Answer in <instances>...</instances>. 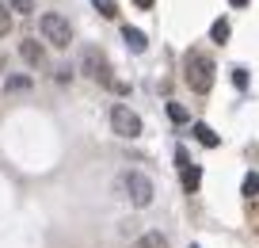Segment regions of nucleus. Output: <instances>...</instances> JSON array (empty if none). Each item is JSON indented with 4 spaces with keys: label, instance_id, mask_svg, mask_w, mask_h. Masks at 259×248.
<instances>
[{
    "label": "nucleus",
    "instance_id": "6",
    "mask_svg": "<svg viewBox=\"0 0 259 248\" xmlns=\"http://www.w3.org/2000/svg\"><path fill=\"white\" fill-rule=\"evenodd\" d=\"M176 164H179V180H183V191H187V195H194V191H198V184H202V168H198V164L187 157L183 145L176 149Z\"/></svg>",
    "mask_w": 259,
    "mask_h": 248
},
{
    "label": "nucleus",
    "instance_id": "13",
    "mask_svg": "<svg viewBox=\"0 0 259 248\" xmlns=\"http://www.w3.org/2000/svg\"><path fill=\"white\" fill-rule=\"evenodd\" d=\"M92 4H96V12H99L103 19H114V16H118V4H114V0H92Z\"/></svg>",
    "mask_w": 259,
    "mask_h": 248
},
{
    "label": "nucleus",
    "instance_id": "11",
    "mask_svg": "<svg viewBox=\"0 0 259 248\" xmlns=\"http://www.w3.org/2000/svg\"><path fill=\"white\" fill-rule=\"evenodd\" d=\"M240 191H244V199H255V195H259V176H255V172H248V176H244Z\"/></svg>",
    "mask_w": 259,
    "mask_h": 248
},
{
    "label": "nucleus",
    "instance_id": "8",
    "mask_svg": "<svg viewBox=\"0 0 259 248\" xmlns=\"http://www.w3.org/2000/svg\"><path fill=\"white\" fill-rule=\"evenodd\" d=\"M122 42H126V46L134 50V54H145V46H149V42H145V34H141L138 27H130V23L122 27Z\"/></svg>",
    "mask_w": 259,
    "mask_h": 248
},
{
    "label": "nucleus",
    "instance_id": "21",
    "mask_svg": "<svg viewBox=\"0 0 259 248\" xmlns=\"http://www.w3.org/2000/svg\"><path fill=\"white\" fill-rule=\"evenodd\" d=\"M191 248H198V244H191Z\"/></svg>",
    "mask_w": 259,
    "mask_h": 248
},
{
    "label": "nucleus",
    "instance_id": "9",
    "mask_svg": "<svg viewBox=\"0 0 259 248\" xmlns=\"http://www.w3.org/2000/svg\"><path fill=\"white\" fill-rule=\"evenodd\" d=\"M134 248H168V237H164L160 229H149V233H141V237L134 240Z\"/></svg>",
    "mask_w": 259,
    "mask_h": 248
},
{
    "label": "nucleus",
    "instance_id": "17",
    "mask_svg": "<svg viewBox=\"0 0 259 248\" xmlns=\"http://www.w3.org/2000/svg\"><path fill=\"white\" fill-rule=\"evenodd\" d=\"M27 88H31L27 77H8V92H27Z\"/></svg>",
    "mask_w": 259,
    "mask_h": 248
},
{
    "label": "nucleus",
    "instance_id": "12",
    "mask_svg": "<svg viewBox=\"0 0 259 248\" xmlns=\"http://www.w3.org/2000/svg\"><path fill=\"white\" fill-rule=\"evenodd\" d=\"M8 4V12H16V16H31L34 12V0H4Z\"/></svg>",
    "mask_w": 259,
    "mask_h": 248
},
{
    "label": "nucleus",
    "instance_id": "2",
    "mask_svg": "<svg viewBox=\"0 0 259 248\" xmlns=\"http://www.w3.org/2000/svg\"><path fill=\"white\" fill-rule=\"evenodd\" d=\"M118 191H122V199H130L134 206H149V202H153V195H156V187H153V180H149L145 172L126 168V172L118 176Z\"/></svg>",
    "mask_w": 259,
    "mask_h": 248
},
{
    "label": "nucleus",
    "instance_id": "19",
    "mask_svg": "<svg viewBox=\"0 0 259 248\" xmlns=\"http://www.w3.org/2000/svg\"><path fill=\"white\" fill-rule=\"evenodd\" d=\"M134 4H138V8H153V0H134Z\"/></svg>",
    "mask_w": 259,
    "mask_h": 248
},
{
    "label": "nucleus",
    "instance_id": "18",
    "mask_svg": "<svg viewBox=\"0 0 259 248\" xmlns=\"http://www.w3.org/2000/svg\"><path fill=\"white\" fill-rule=\"evenodd\" d=\"M233 84L236 88H248V69H233Z\"/></svg>",
    "mask_w": 259,
    "mask_h": 248
},
{
    "label": "nucleus",
    "instance_id": "10",
    "mask_svg": "<svg viewBox=\"0 0 259 248\" xmlns=\"http://www.w3.org/2000/svg\"><path fill=\"white\" fill-rule=\"evenodd\" d=\"M194 137H198V141H202L206 149H218V145H221V137L213 134V130L206 126V122H194Z\"/></svg>",
    "mask_w": 259,
    "mask_h": 248
},
{
    "label": "nucleus",
    "instance_id": "1",
    "mask_svg": "<svg viewBox=\"0 0 259 248\" xmlns=\"http://www.w3.org/2000/svg\"><path fill=\"white\" fill-rule=\"evenodd\" d=\"M213 57L202 54V50H187L183 57V80L191 84V92H198V96H206V92L213 88Z\"/></svg>",
    "mask_w": 259,
    "mask_h": 248
},
{
    "label": "nucleus",
    "instance_id": "15",
    "mask_svg": "<svg viewBox=\"0 0 259 248\" xmlns=\"http://www.w3.org/2000/svg\"><path fill=\"white\" fill-rule=\"evenodd\" d=\"M168 119L171 122H187V119H191V111H187L183 103H168Z\"/></svg>",
    "mask_w": 259,
    "mask_h": 248
},
{
    "label": "nucleus",
    "instance_id": "3",
    "mask_svg": "<svg viewBox=\"0 0 259 248\" xmlns=\"http://www.w3.org/2000/svg\"><path fill=\"white\" fill-rule=\"evenodd\" d=\"M38 31H42V39H46L50 46H69V42H73L69 19H65V16H57V12H46V16L38 19Z\"/></svg>",
    "mask_w": 259,
    "mask_h": 248
},
{
    "label": "nucleus",
    "instance_id": "7",
    "mask_svg": "<svg viewBox=\"0 0 259 248\" xmlns=\"http://www.w3.org/2000/svg\"><path fill=\"white\" fill-rule=\"evenodd\" d=\"M19 54H23L27 65H42V61H46V50H42L34 39H23V42H19Z\"/></svg>",
    "mask_w": 259,
    "mask_h": 248
},
{
    "label": "nucleus",
    "instance_id": "20",
    "mask_svg": "<svg viewBox=\"0 0 259 248\" xmlns=\"http://www.w3.org/2000/svg\"><path fill=\"white\" fill-rule=\"evenodd\" d=\"M229 4H233V8H244V4H248V0H229Z\"/></svg>",
    "mask_w": 259,
    "mask_h": 248
},
{
    "label": "nucleus",
    "instance_id": "16",
    "mask_svg": "<svg viewBox=\"0 0 259 248\" xmlns=\"http://www.w3.org/2000/svg\"><path fill=\"white\" fill-rule=\"evenodd\" d=\"M8 31H12V12H8V4L0 0V39H4Z\"/></svg>",
    "mask_w": 259,
    "mask_h": 248
},
{
    "label": "nucleus",
    "instance_id": "5",
    "mask_svg": "<svg viewBox=\"0 0 259 248\" xmlns=\"http://www.w3.org/2000/svg\"><path fill=\"white\" fill-rule=\"evenodd\" d=\"M111 130L118 137H141V130H145V126H141V119L130 111L126 103H114L111 107Z\"/></svg>",
    "mask_w": 259,
    "mask_h": 248
},
{
    "label": "nucleus",
    "instance_id": "14",
    "mask_svg": "<svg viewBox=\"0 0 259 248\" xmlns=\"http://www.w3.org/2000/svg\"><path fill=\"white\" fill-rule=\"evenodd\" d=\"M210 39H213V42H225V39H229V19H218V23L210 27Z\"/></svg>",
    "mask_w": 259,
    "mask_h": 248
},
{
    "label": "nucleus",
    "instance_id": "4",
    "mask_svg": "<svg viewBox=\"0 0 259 248\" xmlns=\"http://www.w3.org/2000/svg\"><path fill=\"white\" fill-rule=\"evenodd\" d=\"M80 69L88 73L92 80H99V84H114V80H111V61H107V54L96 50V46H88L80 54Z\"/></svg>",
    "mask_w": 259,
    "mask_h": 248
}]
</instances>
